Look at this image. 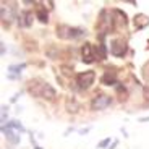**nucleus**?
Masks as SVG:
<instances>
[{"mask_svg": "<svg viewBox=\"0 0 149 149\" xmlns=\"http://www.w3.org/2000/svg\"><path fill=\"white\" fill-rule=\"evenodd\" d=\"M28 89L36 97H45L49 101H52L54 97H55V89L49 83L42 81V79H33L29 83V86H28Z\"/></svg>", "mask_w": 149, "mask_h": 149, "instance_id": "obj_1", "label": "nucleus"}, {"mask_svg": "<svg viewBox=\"0 0 149 149\" xmlns=\"http://www.w3.org/2000/svg\"><path fill=\"white\" fill-rule=\"evenodd\" d=\"M84 29L81 28H70L68 24H58L57 26V36L60 39H74V37L84 36Z\"/></svg>", "mask_w": 149, "mask_h": 149, "instance_id": "obj_2", "label": "nucleus"}, {"mask_svg": "<svg viewBox=\"0 0 149 149\" xmlns=\"http://www.w3.org/2000/svg\"><path fill=\"white\" fill-rule=\"evenodd\" d=\"M94 79H96V73H94L93 70L83 71V73H79L78 76H76V83H78V86L81 88V89H88V88H91L93 83H94Z\"/></svg>", "mask_w": 149, "mask_h": 149, "instance_id": "obj_3", "label": "nucleus"}, {"mask_svg": "<svg viewBox=\"0 0 149 149\" xmlns=\"http://www.w3.org/2000/svg\"><path fill=\"white\" fill-rule=\"evenodd\" d=\"M112 104V97L107 94H99L97 97H94L93 102H91V109L93 110H104L109 105Z\"/></svg>", "mask_w": 149, "mask_h": 149, "instance_id": "obj_4", "label": "nucleus"}, {"mask_svg": "<svg viewBox=\"0 0 149 149\" xmlns=\"http://www.w3.org/2000/svg\"><path fill=\"white\" fill-rule=\"evenodd\" d=\"M128 50V45L125 41H122V39H115V41H112L110 44V54L113 57H123L125 54H127Z\"/></svg>", "mask_w": 149, "mask_h": 149, "instance_id": "obj_5", "label": "nucleus"}, {"mask_svg": "<svg viewBox=\"0 0 149 149\" xmlns=\"http://www.w3.org/2000/svg\"><path fill=\"white\" fill-rule=\"evenodd\" d=\"M81 55H83V62H84V63H93L94 55H96V49H94L89 42H86L81 47Z\"/></svg>", "mask_w": 149, "mask_h": 149, "instance_id": "obj_6", "label": "nucleus"}, {"mask_svg": "<svg viewBox=\"0 0 149 149\" xmlns=\"http://www.w3.org/2000/svg\"><path fill=\"white\" fill-rule=\"evenodd\" d=\"M23 68H26V63H19V65H10L8 67V78L10 79H18L19 73Z\"/></svg>", "mask_w": 149, "mask_h": 149, "instance_id": "obj_7", "label": "nucleus"}, {"mask_svg": "<svg viewBox=\"0 0 149 149\" xmlns=\"http://www.w3.org/2000/svg\"><path fill=\"white\" fill-rule=\"evenodd\" d=\"M133 23H134V28L136 29H143V28H146L149 24V18L146 15H136Z\"/></svg>", "mask_w": 149, "mask_h": 149, "instance_id": "obj_8", "label": "nucleus"}, {"mask_svg": "<svg viewBox=\"0 0 149 149\" xmlns=\"http://www.w3.org/2000/svg\"><path fill=\"white\" fill-rule=\"evenodd\" d=\"M2 133L7 136V139L11 143V144H18L19 143V136L16 133H13V131L10 130V128H7V127H2Z\"/></svg>", "mask_w": 149, "mask_h": 149, "instance_id": "obj_9", "label": "nucleus"}, {"mask_svg": "<svg viewBox=\"0 0 149 149\" xmlns=\"http://www.w3.org/2000/svg\"><path fill=\"white\" fill-rule=\"evenodd\" d=\"M101 81H102V84H105V86H113L115 83H118V81H117V76H115V74H113V73H109V71L101 78Z\"/></svg>", "mask_w": 149, "mask_h": 149, "instance_id": "obj_10", "label": "nucleus"}, {"mask_svg": "<svg viewBox=\"0 0 149 149\" xmlns=\"http://www.w3.org/2000/svg\"><path fill=\"white\" fill-rule=\"evenodd\" d=\"M3 127L10 128V130H11V128H15V130L21 131V133H23V131H24V127H23V125H21V123L18 122V120H11V122H8V123H7V125H3Z\"/></svg>", "mask_w": 149, "mask_h": 149, "instance_id": "obj_11", "label": "nucleus"}, {"mask_svg": "<svg viewBox=\"0 0 149 149\" xmlns=\"http://www.w3.org/2000/svg\"><path fill=\"white\" fill-rule=\"evenodd\" d=\"M37 19H39V21L41 23H47L49 21V15H47V11L45 10H42V7H39L37 8Z\"/></svg>", "mask_w": 149, "mask_h": 149, "instance_id": "obj_12", "label": "nucleus"}, {"mask_svg": "<svg viewBox=\"0 0 149 149\" xmlns=\"http://www.w3.org/2000/svg\"><path fill=\"white\" fill-rule=\"evenodd\" d=\"M23 16H24V23H23V26L29 28L31 24H33V15H31V11H23Z\"/></svg>", "mask_w": 149, "mask_h": 149, "instance_id": "obj_13", "label": "nucleus"}, {"mask_svg": "<svg viewBox=\"0 0 149 149\" xmlns=\"http://www.w3.org/2000/svg\"><path fill=\"white\" fill-rule=\"evenodd\" d=\"M96 52H99V58L104 60L107 57V49H105V44H99L96 47Z\"/></svg>", "mask_w": 149, "mask_h": 149, "instance_id": "obj_14", "label": "nucleus"}, {"mask_svg": "<svg viewBox=\"0 0 149 149\" xmlns=\"http://www.w3.org/2000/svg\"><path fill=\"white\" fill-rule=\"evenodd\" d=\"M67 107H68V112H71V113H76V112L79 110V104H76V102H73V101H71V104L67 102Z\"/></svg>", "mask_w": 149, "mask_h": 149, "instance_id": "obj_15", "label": "nucleus"}, {"mask_svg": "<svg viewBox=\"0 0 149 149\" xmlns=\"http://www.w3.org/2000/svg\"><path fill=\"white\" fill-rule=\"evenodd\" d=\"M143 76H144V79L149 83V62L144 65V68H143Z\"/></svg>", "mask_w": 149, "mask_h": 149, "instance_id": "obj_16", "label": "nucleus"}, {"mask_svg": "<svg viewBox=\"0 0 149 149\" xmlns=\"http://www.w3.org/2000/svg\"><path fill=\"white\" fill-rule=\"evenodd\" d=\"M109 143H110V138H105V139H102V141L97 144V148H99V149H104L105 146H109Z\"/></svg>", "mask_w": 149, "mask_h": 149, "instance_id": "obj_17", "label": "nucleus"}, {"mask_svg": "<svg viewBox=\"0 0 149 149\" xmlns=\"http://www.w3.org/2000/svg\"><path fill=\"white\" fill-rule=\"evenodd\" d=\"M88 131H91V127H88V128H84V130H79V134H86Z\"/></svg>", "mask_w": 149, "mask_h": 149, "instance_id": "obj_18", "label": "nucleus"}, {"mask_svg": "<svg viewBox=\"0 0 149 149\" xmlns=\"http://www.w3.org/2000/svg\"><path fill=\"white\" fill-rule=\"evenodd\" d=\"M18 97H19V93H18V94H15V96L11 97V101H10V102H15V101H16V99H18Z\"/></svg>", "mask_w": 149, "mask_h": 149, "instance_id": "obj_19", "label": "nucleus"}, {"mask_svg": "<svg viewBox=\"0 0 149 149\" xmlns=\"http://www.w3.org/2000/svg\"><path fill=\"white\" fill-rule=\"evenodd\" d=\"M139 122H141V123H146V122H149V117H144V118H139Z\"/></svg>", "mask_w": 149, "mask_h": 149, "instance_id": "obj_20", "label": "nucleus"}, {"mask_svg": "<svg viewBox=\"0 0 149 149\" xmlns=\"http://www.w3.org/2000/svg\"><path fill=\"white\" fill-rule=\"evenodd\" d=\"M117 144H118V143H117V141H113V143H112V146H110L109 149H115V148H117Z\"/></svg>", "mask_w": 149, "mask_h": 149, "instance_id": "obj_21", "label": "nucleus"}, {"mask_svg": "<svg viewBox=\"0 0 149 149\" xmlns=\"http://www.w3.org/2000/svg\"><path fill=\"white\" fill-rule=\"evenodd\" d=\"M144 94H146V99H149V88H146V89H144Z\"/></svg>", "mask_w": 149, "mask_h": 149, "instance_id": "obj_22", "label": "nucleus"}, {"mask_svg": "<svg viewBox=\"0 0 149 149\" xmlns=\"http://www.w3.org/2000/svg\"><path fill=\"white\" fill-rule=\"evenodd\" d=\"M0 54H2V55H5V44H3V42H2V52H0Z\"/></svg>", "mask_w": 149, "mask_h": 149, "instance_id": "obj_23", "label": "nucleus"}]
</instances>
